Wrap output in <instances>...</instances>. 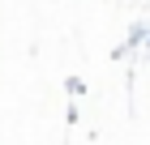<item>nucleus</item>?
<instances>
[]
</instances>
